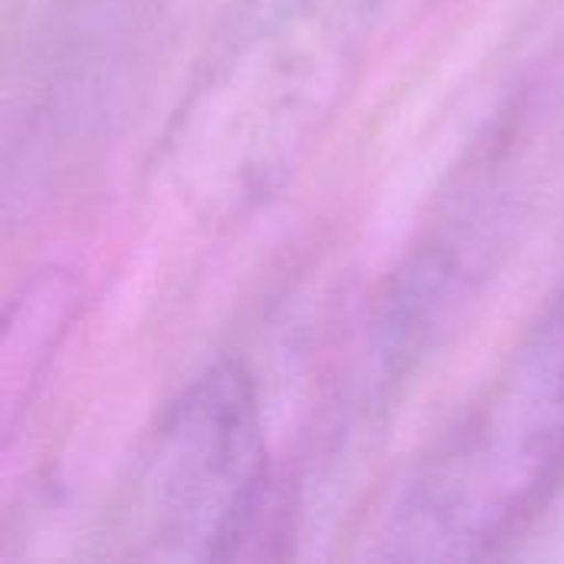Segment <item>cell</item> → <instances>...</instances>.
<instances>
[{
  "label": "cell",
  "instance_id": "2",
  "mask_svg": "<svg viewBox=\"0 0 564 564\" xmlns=\"http://www.w3.org/2000/svg\"><path fill=\"white\" fill-rule=\"evenodd\" d=\"M281 492L251 370L221 357L162 410L122 509V542L149 562H235L278 539Z\"/></svg>",
  "mask_w": 564,
  "mask_h": 564
},
{
  "label": "cell",
  "instance_id": "1",
  "mask_svg": "<svg viewBox=\"0 0 564 564\" xmlns=\"http://www.w3.org/2000/svg\"><path fill=\"white\" fill-rule=\"evenodd\" d=\"M564 496V281L496 377L413 459L373 525V555L479 562L525 542Z\"/></svg>",
  "mask_w": 564,
  "mask_h": 564
}]
</instances>
